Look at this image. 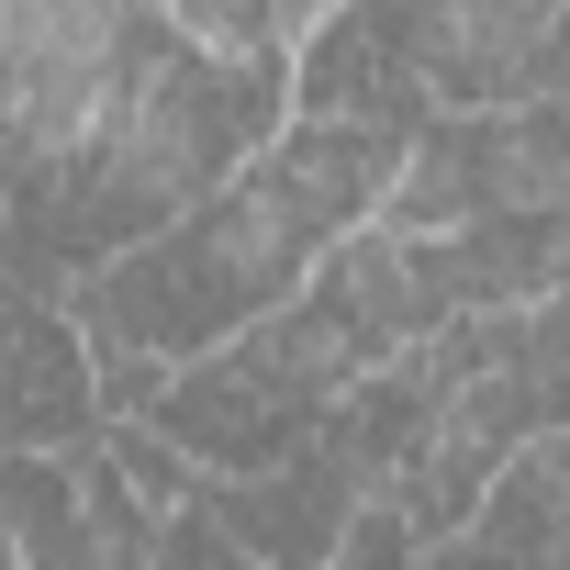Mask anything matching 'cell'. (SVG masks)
Segmentation results:
<instances>
[{
	"mask_svg": "<svg viewBox=\"0 0 570 570\" xmlns=\"http://www.w3.org/2000/svg\"><path fill=\"white\" fill-rule=\"evenodd\" d=\"M292 124H303L292 68L213 57L179 12L135 0L124 79H112L90 146L57 157V168H0V202H12V303H79V279H101L135 246L179 235Z\"/></svg>",
	"mask_w": 570,
	"mask_h": 570,
	"instance_id": "6da1fadb",
	"label": "cell"
},
{
	"mask_svg": "<svg viewBox=\"0 0 570 570\" xmlns=\"http://www.w3.org/2000/svg\"><path fill=\"white\" fill-rule=\"evenodd\" d=\"M514 213H570V112H436L381 235H470Z\"/></svg>",
	"mask_w": 570,
	"mask_h": 570,
	"instance_id": "7a4b0ae2",
	"label": "cell"
},
{
	"mask_svg": "<svg viewBox=\"0 0 570 570\" xmlns=\"http://www.w3.org/2000/svg\"><path fill=\"white\" fill-rule=\"evenodd\" d=\"M135 0H0V168H57L90 146L124 79Z\"/></svg>",
	"mask_w": 570,
	"mask_h": 570,
	"instance_id": "3957f363",
	"label": "cell"
},
{
	"mask_svg": "<svg viewBox=\"0 0 570 570\" xmlns=\"http://www.w3.org/2000/svg\"><path fill=\"white\" fill-rule=\"evenodd\" d=\"M436 414L503 459H537V448H570V303H537V314H492V325H459L436 347H414Z\"/></svg>",
	"mask_w": 570,
	"mask_h": 570,
	"instance_id": "277c9868",
	"label": "cell"
},
{
	"mask_svg": "<svg viewBox=\"0 0 570 570\" xmlns=\"http://www.w3.org/2000/svg\"><path fill=\"white\" fill-rule=\"evenodd\" d=\"M202 481H268V470H292L303 448H325V425H336V403L314 392V381H292L257 336L246 347H224V358H202V370H179L168 381V403L146 414Z\"/></svg>",
	"mask_w": 570,
	"mask_h": 570,
	"instance_id": "5b68a950",
	"label": "cell"
},
{
	"mask_svg": "<svg viewBox=\"0 0 570 570\" xmlns=\"http://www.w3.org/2000/svg\"><path fill=\"white\" fill-rule=\"evenodd\" d=\"M157 503L90 459H12V570H157Z\"/></svg>",
	"mask_w": 570,
	"mask_h": 570,
	"instance_id": "8992f818",
	"label": "cell"
},
{
	"mask_svg": "<svg viewBox=\"0 0 570 570\" xmlns=\"http://www.w3.org/2000/svg\"><path fill=\"white\" fill-rule=\"evenodd\" d=\"M414 257V303H425V347L492 314H537L570 303V213H514V224H470V235H403Z\"/></svg>",
	"mask_w": 570,
	"mask_h": 570,
	"instance_id": "52a82bcc",
	"label": "cell"
},
{
	"mask_svg": "<svg viewBox=\"0 0 570 570\" xmlns=\"http://www.w3.org/2000/svg\"><path fill=\"white\" fill-rule=\"evenodd\" d=\"M202 514L224 537H246L268 570H336L358 514H370V481L336 459V448H303L292 470H268V481H202Z\"/></svg>",
	"mask_w": 570,
	"mask_h": 570,
	"instance_id": "ba28073f",
	"label": "cell"
},
{
	"mask_svg": "<svg viewBox=\"0 0 570 570\" xmlns=\"http://www.w3.org/2000/svg\"><path fill=\"white\" fill-rule=\"evenodd\" d=\"M101 436V347L68 303H12V459H90Z\"/></svg>",
	"mask_w": 570,
	"mask_h": 570,
	"instance_id": "9c48e42d",
	"label": "cell"
},
{
	"mask_svg": "<svg viewBox=\"0 0 570 570\" xmlns=\"http://www.w3.org/2000/svg\"><path fill=\"white\" fill-rule=\"evenodd\" d=\"M292 112H303V124H403V135L436 124V112L414 101V79H403V57H392V35H381L370 0H358V12H325V23L303 35V57H292Z\"/></svg>",
	"mask_w": 570,
	"mask_h": 570,
	"instance_id": "30bf717a",
	"label": "cell"
},
{
	"mask_svg": "<svg viewBox=\"0 0 570 570\" xmlns=\"http://www.w3.org/2000/svg\"><path fill=\"white\" fill-rule=\"evenodd\" d=\"M436 570H570V459L559 448L514 459L503 492L481 503V525L436 548Z\"/></svg>",
	"mask_w": 570,
	"mask_h": 570,
	"instance_id": "8fae6325",
	"label": "cell"
},
{
	"mask_svg": "<svg viewBox=\"0 0 570 570\" xmlns=\"http://www.w3.org/2000/svg\"><path fill=\"white\" fill-rule=\"evenodd\" d=\"M101 448H112V470H124V481L157 503V514H190V503H202V470H190V459H179L157 425H112Z\"/></svg>",
	"mask_w": 570,
	"mask_h": 570,
	"instance_id": "7c38bea8",
	"label": "cell"
},
{
	"mask_svg": "<svg viewBox=\"0 0 570 570\" xmlns=\"http://www.w3.org/2000/svg\"><path fill=\"white\" fill-rule=\"evenodd\" d=\"M157 570H268V559H257L246 537H224V525L190 503V514H168V525H157Z\"/></svg>",
	"mask_w": 570,
	"mask_h": 570,
	"instance_id": "4fadbf2b",
	"label": "cell"
},
{
	"mask_svg": "<svg viewBox=\"0 0 570 570\" xmlns=\"http://www.w3.org/2000/svg\"><path fill=\"white\" fill-rule=\"evenodd\" d=\"M336 570H436V548H425V537H414V514H403V503H370V514H358V537H347V559H336Z\"/></svg>",
	"mask_w": 570,
	"mask_h": 570,
	"instance_id": "5bb4252c",
	"label": "cell"
},
{
	"mask_svg": "<svg viewBox=\"0 0 570 570\" xmlns=\"http://www.w3.org/2000/svg\"><path fill=\"white\" fill-rule=\"evenodd\" d=\"M559 459H570V448H559Z\"/></svg>",
	"mask_w": 570,
	"mask_h": 570,
	"instance_id": "9a60e30c",
	"label": "cell"
}]
</instances>
